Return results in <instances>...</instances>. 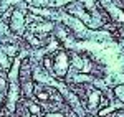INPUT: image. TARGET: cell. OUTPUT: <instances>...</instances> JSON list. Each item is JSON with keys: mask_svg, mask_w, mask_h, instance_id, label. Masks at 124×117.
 I'll return each mask as SVG.
<instances>
[{"mask_svg": "<svg viewBox=\"0 0 124 117\" xmlns=\"http://www.w3.org/2000/svg\"><path fill=\"white\" fill-rule=\"evenodd\" d=\"M30 112H31V114H35V116H37V114H40V107L38 106H37V104H30Z\"/></svg>", "mask_w": 124, "mask_h": 117, "instance_id": "cell-5", "label": "cell"}, {"mask_svg": "<svg viewBox=\"0 0 124 117\" xmlns=\"http://www.w3.org/2000/svg\"><path fill=\"white\" fill-rule=\"evenodd\" d=\"M114 94H116V96H117V97H119V99H121V101L124 102V86H117V88L114 89Z\"/></svg>", "mask_w": 124, "mask_h": 117, "instance_id": "cell-4", "label": "cell"}, {"mask_svg": "<svg viewBox=\"0 0 124 117\" xmlns=\"http://www.w3.org/2000/svg\"><path fill=\"white\" fill-rule=\"evenodd\" d=\"M94 2L96 0H85V7L88 10H93V7H94Z\"/></svg>", "mask_w": 124, "mask_h": 117, "instance_id": "cell-7", "label": "cell"}, {"mask_svg": "<svg viewBox=\"0 0 124 117\" xmlns=\"http://www.w3.org/2000/svg\"><path fill=\"white\" fill-rule=\"evenodd\" d=\"M45 117H65L63 114H60V112H50V114H46Z\"/></svg>", "mask_w": 124, "mask_h": 117, "instance_id": "cell-9", "label": "cell"}, {"mask_svg": "<svg viewBox=\"0 0 124 117\" xmlns=\"http://www.w3.org/2000/svg\"><path fill=\"white\" fill-rule=\"evenodd\" d=\"M37 97H38V99H43V101H46V99L50 97V94H48V92H43V91H41V92H37Z\"/></svg>", "mask_w": 124, "mask_h": 117, "instance_id": "cell-8", "label": "cell"}, {"mask_svg": "<svg viewBox=\"0 0 124 117\" xmlns=\"http://www.w3.org/2000/svg\"><path fill=\"white\" fill-rule=\"evenodd\" d=\"M53 66H55V73H56V76L65 78V74H66V71H68V56H66L65 51H58V53H56Z\"/></svg>", "mask_w": 124, "mask_h": 117, "instance_id": "cell-1", "label": "cell"}, {"mask_svg": "<svg viewBox=\"0 0 124 117\" xmlns=\"http://www.w3.org/2000/svg\"><path fill=\"white\" fill-rule=\"evenodd\" d=\"M5 88V81H3V78H0V89Z\"/></svg>", "mask_w": 124, "mask_h": 117, "instance_id": "cell-10", "label": "cell"}, {"mask_svg": "<svg viewBox=\"0 0 124 117\" xmlns=\"http://www.w3.org/2000/svg\"><path fill=\"white\" fill-rule=\"evenodd\" d=\"M23 117H30V116H28V114H25V116H23Z\"/></svg>", "mask_w": 124, "mask_h": 117, "instance_id": "cell-11", "label": "cell"}, {"mask_svg": "<svg viewBox=\"0 0 124 117\" xmlns=\"http://www.w3.org/2000/svg\"><path fill=\"white\" fill-rule=\"evenodd\" d=\"M23 27H25V17L22 12L15 10L12 15V20H10V28L15 33H23Z\"/></svg>", "mask_w": 124, "mask_h": 117, "instance_id": "cell-2", "label": "cell"}, {"mask_svg": "<svg viewBox=\"0 0 124 117\" xmlns=\"http://www.w3.org/2000/svg\"><path fill=\"white\" fill-rule=\"evenodd\" d=\"M28 41L31 43V45H35V46H40V45H41V41H38V38H37V36H31V35L28 36Z\"/></svg>", "mask_w": 124, "mask_h": 117, "instance_id": "cell-6", "label": "cell"}, {"mask_svg": "<svg viewBox=\"0 0 124 117\" xmlns=\"http://www.w3.org/2000/svg\"><path fill=\"white\" fill-rule=\"evenodd\" d=\"M99 97H101V92L99 91H91V96H89V107L94 109L99 102Z\"/></svg>", "mask_w": 124, "mask_h": 117, "instance_id": "cell-3", "label": "cell"}]
</instances>
